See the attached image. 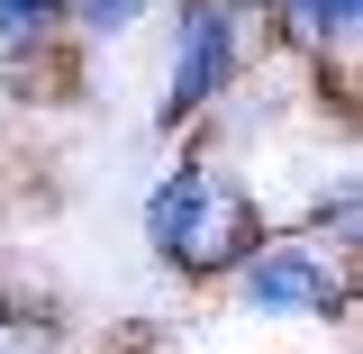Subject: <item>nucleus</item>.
<instances>
[{
  "instance_id": "obj_1",
  "label": "nucleus",
  "mask_w": 363,
  "mask_h": 354,
  "mask_svg": "<svg viewBox=\"0 0 363 354\" xmlns=\"http://www.w3.org/2000/svg\"><path fill=\"white\" fill-rule=\"evenodd\" d=\"M145 245H155V264H173V272H236L264 245L255 191L227 182L218 164H173L155 182V200H145Z\"/></svg>"
},
{
  "instance_id": "obj_2",
  "label": "nucleus",
  "mask_w": 363,
  "mask_h": 354,
  "mask_svg": "<svg viewBox=\"0 0 363 354\" xmlns=\"http://www.w3.org/2000/svg\"><path fill=\"white\" fill-rule=\"evenodd\" d=\"M245 28H255V0H182L173 18V82H164V118H200L236 64H245Z\"/></svg>"
},
{
  "instance_id": "obj_3",
  "label": "nucleus",
  "mask_w": 363,
  "mask_h": 354,
  "mask_svg": "<svg viewBox=\"0 0 363 354\" xmlns=\"http://www.w3.org/2000/svg\"><path fill=\"white\" fill-rule=\"evenodd\" d=\"M236 300L255 318H336L345 309V272L327 245H255L245 264H236Z\"/></svg>"
},
{
  "instance_id": "obj_4",
  "label": "nucleus",
  "mask_w": 363,
  "mask_h": 354,
  "mask_svg": "<svg viewBox=\"0 0 363 354\" xmlns=\"http://www.w3.org/2000/svg\"><path fill=\"white\" fill-rule=\"evenodd\" d=\"M272 18H281V37L309 45V55H345L363 28V0H264Z\"/></svg>"
},
{
  "instance_id": "obj_5",
  "label": "nucleus",
  "mask_w": 363,
  "mask_h": 354,
  "mask_svg": "<svg viewBox=\"0 0 363 354\" xmlns=\"http://www.w3.org/2000/svg\"><path fill=\"white\" fill-rule=\"evenodd\" d=\"M55 18H64V0H0V45H45Z\"/></svg>"
},
{
  "instance_id": "obj_6",
  "label": "nucleus",
  "mask_w": 363,
  "mask_h": 354,
  "mask_svg": "<svg viewBox=\"0 0 363 354\" xmlns=\"http://www.w3.org/2000/svg\"><path fill=\"white\" fill-rule=\"evenodd\" d=\"M64 9L82 18L91 37H118V28H136V18H145V0H64Z\"/></svg>"
},
{
  "instance_id": "obj_7",
  "label": "nucleus",
  "mask_w": 363,
  "mask_h": 354,
  "mask_svg": "<svg viewBox=\"0 0 363 354\" xmlns=\"http://www.w3.org/2000/svg\"><path fill=\"white\" fill-rule=\"evenodd\" d=\"M255 9H264V0H255Z\"/></svg>"
}]
</instances>
